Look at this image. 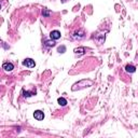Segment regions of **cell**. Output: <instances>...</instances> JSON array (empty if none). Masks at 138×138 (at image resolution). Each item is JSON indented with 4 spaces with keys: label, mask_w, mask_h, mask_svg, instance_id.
I'll use <instances>...</instances> for the list:
<instances>
[{
    "label": "cell",
    "mask_w": 138,
    "mask_h": 138,
    "mask_svg": "<svg viewBox=\"0 0 138 138\" xmlns=\"http://www.w3.org/2000/svg\"><path fill=\"white\" fill-rule=\"evenodd\" d=\"M23 65L26 67H28V68H32V67H35L36 63H35V61L31 58H26L25 61H23Z\"/></svg>",
    "instance_id": "1"
},
{
    "label": "cell",
    "mask_w": 138,
    "mask_h": 138,
    "mask_svg": "<svg viewBox=\"0 0 138 138\" xmlns=\"http://www.w3.org/2000/svg\"><path fill=\"white\" fill-rule=\"evenodd\" d=\"M33 117H35V119L38 121H42L44 119V113L41 111V110H37V111H35L33 112Z\"/></svg>",
    "instance_id": "2"
},
{
    "label": "cell",
    "mask_w": 138,
    "mask_h": 138,
    "mask_svg": "<svg viewBox=\"0 0 138 138\" xmlns=\"http://www.w3.org/2000/svg\"><path fill=\"white\" fill-rule=\"evenodd\" d=\"M50 37H51L52 40H57V39L61 38V32L58 30H53L50 33Z\"/></svg>",
    "instance_id": "3"
},
{
    "label": "cell",
    "mask_w": 138,
    "mask_h": 138,
    "mask_svg": "<svg viewBox=\"0 0 138 138\" xmlns=\"http://www.w3.org/2000/svg\"><path fill=\"white\" fill-rule=\"evenodd\" d=\"M2 68L4 69V70H7V71H11V70L14 69V66H13L12 63H4V64L2 65Z\"/></svg>",
    "instance_id": "4"
},
{
    "label": "cell",
    "mask_w": 138,
    "mask_h": 138,
    "mask_svg": "<svg viewBox=\"0 0 138 138\" xmlns=\"http://www.w3.org/2000/svg\"><path fill=\"white\" fill-rule=\"evenodd\" d=\"M125 70L127 72H135L136 71V68L134 66H130V65H127V66L125 67Z\"/></svg>",
    "instance_id": "5"
},
{
    "label": "cell",
    "mask_w": 138,
    "mask_h": 138,
    "mask_svg": "<svg viewBox=\"0 0 138 138\" xmlns=\"http://www.w3.org/2000/svg\"><path fill=\"white\" fill-rule=\"evenodd\" d=\"M57 101H58V104L59 105H61V106H66L67 105V100L65 99V98H63V97H59L58 99H57Z\"/></svg>",
    "instance_id": "6"
},
{
    "label": "cell",
    "mask_w": 138,
    "mask_h": 138,
    "mask_svg": "<svg viewBox=\"0 0 138 138\" xmlns=\"http://www.w3.org/2000/svg\"><path fill=\"white\" fill-rule=\"evenodd\" d=\"M74 53H76V54H80V55H81V54L84 53V48H79V49H76V50H74Z\"/></svg>",
    "instance_id": "7"
},
{
    "label": "cell",
    "mask_w": 138,
    "mask_h": 138,
    "mask_svg": "<svg viewBox=\"0 0 138 138\" xmlns=\"http://www.w3.org/2000/svg\"><path fill=\"white\" fill-rule=\"evenodd\" d=\"M45 45H48V46H54V45H55V42H54L53 40H52V41H45Z\"/></svg>",
    "instance_id": "8"
},
{
    "label": "cell",
    "mask_w": 138,
    "mask_h": 138,
    "mask_svg": "<svg viewBox=\"0 0 138 138\" xmlns=\"http://www.w3.org/2000/svg\"><path fill=\"white\" fill-rule=\"evenodd\" d=\"M24 96H26V97H29V96H31V94H33V93H30V92H24Z\"/></svg>",
    "instance_id": "9"
},
{
    "label": "cell",
    "mask_w": 138,
    "mask_h": 138,
    "mask_svg": "<svg viewBox=\"0 0 138 138\" xmlns=\"http://www.w3.org/2000/svg\"><path fill=\"white\" fill-rule=\"evenodd\" d=\"M65 50H66V48H65V46H61V48H59L58 49V52L61 53V51H65Z\"/></svg>",
    "instance_id": "10"
}]
</instances>
